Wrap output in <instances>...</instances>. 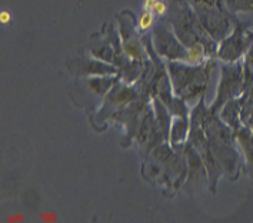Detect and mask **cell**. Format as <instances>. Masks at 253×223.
Listing matches in <instances>:
<instances>
[{
  "label": "cell",
  "instance_id": "cell-1",
  "mask_svg": "<svg viewBox=\"0 0 253 223\" xmlns=\"http://www.w3.org/2000/svg\"><path fill=\"white\" fill-rule=\"evenodd\" d=\"M166 62L172 88L177 97L183 99L185 102H192L205 96L211 73L216 65L214 57L199 66H182L172 60Z\"/></svg>",
  "mask_w": 253,
  "mask_h": 223
},
{
  "label": "cell",
  "instance_id": "cell-2",
  "mask_svg": "<svg viewBox=\"0 0 253 223\" xmlns=\"http://www.w3.org/2000/svg\"><path fill=\"white\" fill-rule=\"evenodd\" d=\"M173 29L174 35L186 47L202 45L208 49L212 57H216L219 43L213 40L200 26L198 17L193 12L190 3L173 4L170 13L166 19Z\"/></svg>",
  "mask_w": 253,
  "mask_h": 223
},
{
  "label": "cell",
  "instance_id": "cell-3",
  "mask_svg": "<svg viewBox=\"0 0 253 223\" xmlns=\"http://www.w3.org/2000/svg\"><path fill=\"white\" fill-rule=\"evenodd\" d=\"M203 30L220 43L233 30L236 16L226 9L222 0H190L189 1Z\"/></svg>",
  "mask_w": 253,
  "mask_h": 223
},
{
  "label": "cell",
  "instance_id": "cell-4",
  "mask_svg": "<svg viewBox=\"0 0 253 223\" xmlns=\"http://www.w3.org/2000/svg\"><path fill=\"white\" fill-rule=\"evenodd\" d=\"M220 82L217 93L214 97L213 103L211 105V112L217 113L223 106L229 103L233 99H238L240 94H243V70H242V63L235 62L223 65L220 67Z\"/></svg>",
  "mask_w": 253,
  "mask_h": 223
},
{
  "label": "cell",
  "instance_id": "cell-5",
  "mask_svg": "<svg viewBox=\"0 0 253 223\" xmlns=\"http://www.w3.org/2000/svg\"><path fill=\"white\" fill-rule=\"evenodd\" d=\"M152 43L162 59L172 62H185L187 47L177 39L168 20H162L152 30Z\"/></svg>",
  "mask_w": 253,
  "mask_h": 223
},
{
  "label": "cell",
  "instance_id": "cell-6",
  "mask_svg": "<svg viewBox=\"0 0 253 223\" xmlns=\"http://www.w3.org/2000/svg\"><path fill=\"white\" fill-rule=\"evenodd\" d=\"M249 27H251V22L236 19V25L233 30L219 43L216 57L225 63L239 62L240 57L245 56L246 52L253 46L246 35Z\"/></svg>",
  "mask_w": 253,
  "mask_h": 223
},
{
  "label": "cell",
  "instance_id": "cell-7",
  "mask_svg": "<svg viewBox=\"0 0 253 223\" xmlns=\"http://www.w3.org/2000/svg\"><path fill=\"white\" fill-rule=\"evenodd\" d=\"M69 69L73 73L79 75H93V76H107V75H116L118 67L112 65H106V62L97 60V59H73L72 65L67 63Z\"/></svg>",
  "mask_w": 253,
  "mask_h": 223
},
{
  "label": "cell",
  "instance_id": "cell-8",
  "mask_svg": "<svg viewBox=\"0 0 253 223\" xmlns=\"http://www.w3.org/2000/svg\"><path fill=\"white\" fill-rule=\"evenodd\" d=\"M242 105H243L242 97H238V99L230 100L229 103H226L220 109L223 122L235 132L240 129L243 125V122H242Z\"/></svg>",
  "mask_w": 253,
  "mask_h": 223
},
{
  "label": "cell",
  "instance_id": "cell-9",
  "mask_svg": "<svg viewBox=\"0 0 253 223\" xmlns=\"http://www.w3.org/2000/svg\"><path fill=\"white\" fill-rule=\"evenodd\" d=\"M236 133V140H239L240 146L243 149V153L246 156V163L251 172V176L253 178V134L252 129L249 126L246 128H240Z\"/></svg>",
  "mask_w": 253,
  "mask_h": 223
},
{
  "label": "cell",
  "instance_id": "cell-10",
  "mask_svg": "<svg viewBox=\"0 0 253 223\" xmlns=\"http://www.w3.org/2000/svg\"><path fill=\"white\" fill-rule=\"evenodd\" d=\"M189 133V123H187L186 118H177L172 123V128H170V140L173 147H177L180 143H183L186 140V136Z\"/></svg>",
  "mask_w": 253,
  "mask_h": 223
},
{
  "label": "cell",
  "instance_id": "cell-11",
  "mask_svg": "<svg viewBox=\"0 0 253 223\" xmlns=\"http://www.w3.org/2000/svg\"><path fill=\"white\" fill-rule=\"evenodd\" d=\"M158 22V16L153 12L142 10L139 16H136V30L139 35H146L147 32L153 30Z\"/></svg>",
  "mask_w": 253,
  "mask_h": 223
},
{
  "label": "cell",
  "instance_id": "cell-12",
  "mask_svg": "<svg viewBox=\"0 0 253 223\" xmlns=\"http://www.w3.org/2000/svg\"><path fill=\"white\" fill-rule=\"evenodd\" d=\"M242 70H243V90L246 93L253 88V46L245 54Z\"/></svg>",
  "mask_w": 253,
  "mask_h": 223
},
{
  "label": "cell",
  "instance_id": "cell-13",
  "mask_svg": "<svg viewBox=\"0 0 253 223\" xmlns=\"http://www.w3.org/2000/svg\"><path fill=\"white\" fill-rule=\"evenodd\" d=\"M226 9L232 14L238 13L253 14V0H222Z\"/></svg>",
  "mask_w": 253,
  "mask_h": 223
},
{
  "label": "cell",
  "instance_id": "cell-14",
  "mask_svg": "<svg viewBox=\"0 0 253 223\" xmlns=\"http://www.w3.org/2000/svg\"><path fill=\"white\" fill-rule=\"evenodd\" d=\"M12 19H13V16H12V12H10V10L1 9V12H0V23H1V26L10 25V23H12Z\"/></svg>",
  "mask_w": 253,
  "mask_h": 223
},
{
  "label": "cell",
  "instance_id": "cell-15",
  "mask_svg": "<svg viewBox=\"0 0 253 223\" xmlns=\"http://www.w3.org/2000/svg\"><path fill=\"white\" fill-rule=\"evenodd\" d=\"M246 35H248V38L251 40V43L253 45V20L251 22V27L248 29V32H246Z\"/></svg>",
  "mask_w": 253,
  "mask_h": 223
},
{
  "label": "cell",
  "instance_id": "cell-16",
  "mask_svg": "<svg viewBox=\"0 0 253 223\" xmlns=\"http://www.w3.org/2000/svg\"><path fill=\"white\" fill-rule=\"evenodd\" d=\"M170 1V4L173 6V4H183V3H189L190 0H169Z\"/></svg>",
  "mask_w": 253,
  "mask_h": 223
},
{
  "label": "cell",
  "instance_id": "cell-17",
  "mask_svg": "<svg viewBox=\"0 0 253 223\" xmlns=\"http://www.w3.org/2000/svg\"><path fill=\"white\" fill-rule=\"evenodd\" d=\"M251 129H252V134H253V125H252V126H251Z\"/></svg>",
  "mask_w": 253,
  "mask_h": 223
}]
</instances>
